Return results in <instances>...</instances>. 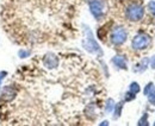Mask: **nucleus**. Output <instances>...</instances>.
I'll return each mask as SVG.
<instances>
[{"mask_svg":"<svg viewBox=\"0 0 155 126\" xmlns=\"http://www.w3.org/2000/svg\"><path fill=\"white\" fill-rule=\"evenodd\" d=\"M43 66L47 69H55L58 66V57L53 53H49L43 57Z\"/></svg>","mask_w":155,"mask_h":126,"instance_id":"7","label":"nucleus"},{"mask_svg":"<svg viewBox=\"0 0 155 126\" xmlns=\"http://www.w3.org/2000/svg\"><path fill=\"white\" fill-rule=\"evenodd\" d=\"M30 55H31V51H30V50L20 49L19 51H18V56H19V58H26V57H29Z\"/></svg>","mask_w":155,"mask_h":126,"instance_id":"12","label":"nucleus"},{"mask_svg":"<svg viewBox=\"0 0 155 126\" xmlns=\"http://www.w3.org/2000/svg\"><path fill=\"white\" fill-rule=\"evenodd\" d=\"M111 62L116 66L117 68H119V69H127L128 67H127V58L124 57V56H120V55H117L115 57H112V60H111Z\"/></svg>","mask_w":155,"mask_h":126,"instance_id":"8","label":"nucleus"},{"mask_svg":"<svg viewBox=\"0 0 155 126\" xmlns=\"http://www.w3.org/2000/svg\"><path fill=\"white\" fill-rule=\"evenodd\" d=\"M135 93H133V92H128V93H125V101H131V100H134L135 99Z\"/></svg>","mask_w":155,"mask_h":126,"instance_id":"15","label":"nucleus"},{"mask_svg":"<svg viewBox=\"0 0 155 126\" xmlns=\"http://www.w3.org/2000/svg\"><path fill=\"white\" fill-rule=\"evenodd\" d=\"M150 67H152L153 69H155V56H153L152 60H150Z\"/></svg>","mask_w":155,"mask_h":126,"instance_id":"20","label":"nucleus"},{"mask_svg":"<svg viewBox=\"0 0 155 126\" xmlns=\"http://www.w3.org/2000/svg\"><path fill=\"white\" fill-rule=\"evenodd\" d=\"M144 8L142 5L138 4H131L125 8V16L127 18L131 21H138L143 18Z\"/></svg>","mask_w":155,"mask_h":126,"instance_id":"2","label":"nucleus"},{"mask_svg":"<svg viewBox=\"0 0 155 126\" xmlns=\"http://www.w3.org/2000/svg\"><path fill=\"white\" fill-rule=\"evenodd\" d=\"M84 34H85V38H84V40H82L84 48H85L88 53H91V54H99L101 56V55H103V51H101L100 47L98 45V43L96 42V39H94V37H93V34H92V31L90 30V27L85 26V27H84Z\"/></svg>","mask_w":155,"mask_h":126,"instance_id":"1","label":"nucleus"},{"mask_svg":"<svg viewBox=\"0 0 155 126\" xmlns=\"http://www.w3.org/2000/svg\"><path fill=\"white\" fill-rule=\"evenodd\" d=\"M148 62H149V60L148 58H143L138 64H137V68H136L135 70L136 72H144L146 69H147V67H148Z\"/></svg>","mask_w":155,"mask_h":126,"instance_id":"9","label":"nucleus"},{"mask_svg":"<svg viewBox=\"0 0 155 126\" xmlns=\"http://www.w3.org/2000/svg\"><path fill=\"white\" fill-rule=\"evenodd\" d=\"M149 44H150V37L148 36L147 34H144V32L137 34V35L134 37L133 42H131V47H133V49H135V50H143V49H146Z\"/></svg>","mask_w":155,"mask_h":126,"instance_id":"4","label":"nucleus"},{"mask_svg":"<svg viewBox=\"0 0 155 126\" xmlns=\"http://www.w3.org/2000/svg\"><path fill=\"white\" fill-rule=\"evenodd\" d=\"M100 125H109V121H103Z\"/></svg>","mask_w":155,"mask_h":126,"instance_id":"21","label":"nucleus"},{"mask_svg":"<svg viewBox=\"0 0 155 126\" xmlns=\"http://www.w3.org/2000/svg\"><path fill=\"white\" fill-rule=\"evenodd\" d=\"M148 7H149V11L152 12V15L155 16V1H150V2L148 4Z\"/></svg>","mask_w":155,"mask_h":126,"instance_id":"18","label":"nucleus"},{"mask_svg":"<svg viewBox=\"0 0 155 126\" xmlns=\"http://www.w3.org/2000/svg\"><path fill=\"white\" fill-rule=\"evenodd\" d=\"M148 96H149V102L153 104V105H155V90H153Z\"/></svg>","mask_w":155,"mask_h":126,"instance_id":"19","label":"nucleus"},{"mask_svg":"<svg viewBox=\"0 0 155 126\" xmlns=\"http://www.w3.org/2000/svg\"><path fill=\"white\" fill-rule=\"evenodd\" d=\"M88 6H90V11L93 15V17L96 19H100L104 16L105 12V4L103 0H90L88 1Z\"/></svg>","mask_w":155,"mask_h":126,"instance_id":"5","label":"nucleus"},{"mask_svg":"<svg viewBox=\"0 0 155 126\" xmlns=\"http://www.w3.org/2000/svg\"><path fill=\"white\" fill-rule=\"evenodd\" d=\"M115 108V101L112 100V99H109L107 101H106V106H105V111L107 112V113H110V112H112V109Z\"/></svg>","mask_w":155,"mask_h":126,"instance_id":"11","label":"nucleus"},{"mask_svg":"<svg viewBox=\"0 0 155 126\" xmlns=\"http://www.w3.org/2000/svg\"><path fill=\"white\" fill-rule=\"evenodd\" d=\"M123 106H124V102L123 101H120V102H118L115 105V114H114V118L117 119V118H119L120 117V113H122V109H123Z\"/></svg>","mask_w":155,"mask_h":126,"instance_id":"10","label":"nucleus"},{"mask_svg":"<svg viewBox=\"0 0 155 126\" xmlns=\"http://www.w3.org/2000/svg\"><path fill=\"white\" fill-rule=\"evenodd\" d=\"M147 118H148V115H147V114H144V115L140 119L138 125H148V123H147Z\"/></svg>","mask_w":155,"mask_h":126,"instance_id":"17","label":"nucleus"},{"mask_svg":"<svg viewBox=\"0 0 155 126\" xmlns=\"http://www.w3.org/2000/svg\"><path fill=\"white\" fill-rule=\"evenodd\" d=\"M154 90V85H153V82H150V83H148L147 86H146V88H144V95H149Z\"/></svg>","mask_w":155,"mask_h":126,"instance_id":"13","label":"nucleus"},{"mask_svg":"<svg viewBox=\"0 0 155 126\" xmlns=\"http://www.w3.org/2000/svg\"><path fill=\"white\" fill-rule=\"evenodd\" d=\"M154 125H155V124H154Z\"/></svg>","mask_w":155,"mask_h":126,"instance_id":"22","label":"nucleus"},{"mask_svg":"<svg viewBox=\"0 0 155 126\" xmlns=\"http://www.w3.org/2000/svg\"><path fill=\"white\" fill-rule=\"evenodd\" d=\"M17 96V90L15 89L12 86H5L1 89V94H0V101L2 102H11L16 99Z\"/></svg>","mask_w":155,"mask_h":126,"instance_id":"6","label":"nucleus"},{"mask_svg":"<svg viewBox=\"0 0 155 126\" xmlns=\"http://www.w3.org/2000/svg\"><path fill=\"white\" fill-rule=\"evenodd\" d=\"M129 89H130V92H133V93L137 94V93L140 92V86H138V83H137V82H133V83L130 85Z\"/></svg>","mask_w":155,"mask_h":126,"instance_id":"14","label":"nucleus"},{"mask_svg":"<svg viewBox=\"0 0 155 126\" xmlns=\"http://www.w3.org/2000/svg\"><path fill=\"white\" fill-rule=\"evenodd\" d=\"M127 38H128V32H127V30H125L123 26H116V27L112 30L111 35H110V40H111V43H112L114 45H117V47L124 44L125 40H127Z\"/></svg>","mask_w":155,"mask_h":126,"instance_id":"3","label":"nucleus"},{"mask_svg":"<svg viewBox=\"0 0 155 126\" xmlns=\"http://www.w3.org/2000/svg\"><path fill=\"white\" fill-rule=\"evenodd\" d=\"M7 74H8V73L6 72V70H1V72H0V87H1V85H2V82H4V80L6 79Z\"/></svg>","mask_w":155,"mask_h":126,"instance_id":"16","label":"nucleus"}]
</instances>
